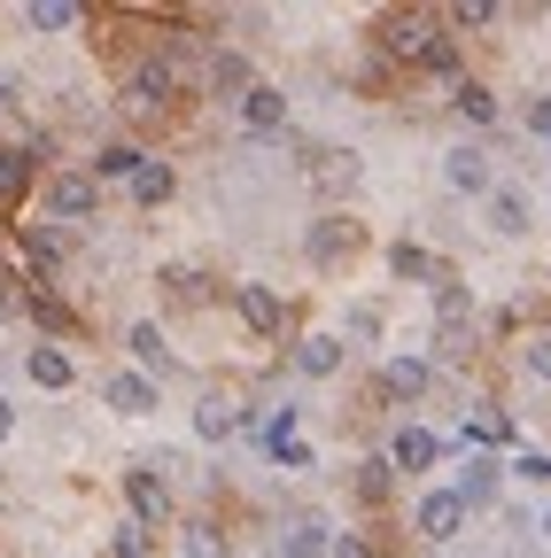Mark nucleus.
Segmentation results:
<instances>
[{"instance_id":"15","label":"nucleus","mask_w":551,"mask_h":558,"mask_svg":"<svg viewBox=\"0 0 551 558\" xmlns=\"http://www.w3.org/2000/svg\"><path fill=\"white\" fill-rule=\"evenodd\" d=\"M109 411H132V418L156 411V380L148 373H109Z\"/></svg>"},{"instance_id":"28","label":"nucleus","mask_w":551,"mask_h":558,"mask_svg":"<svg viewBox=\"0 0 551 558\" xmlns=\"http://www.w3.org/2000/svg\"><path fill=\"white\" fill-rule=\"evenodd\" d=\"M24 303H32V318H39V326H47V333H71V326H79V318H71V303H55V295H47V288H32V295H24Z\"/></svg>"},{"instance_id":"23","label":"nucleus","mask_w":551,"mask_h":558,"mask_svg":"<svg viewBox=\"0 0 551 558\" xmlns=\"http://www.w3.org/2000/svg\"><path fill=\"white\" fill-rule=\"evenodd\" d=\"M24 373L39 380V388H71L79 373H71V357H62V349H32V357H24Z\"/></svg>"},{"instance_id":"30","label":"nucleus","mask_w":551,"mask_h":558,"mask_svg":"<svg viewBox=\"0 0 551 558\" xmlns=\"http://www.w3.org/2000/svg\"><path fill=\"white\" fill-rule=\"evenodd\" d=\"M435 318H443L451 333L466 326V288H458V279H435Z\"/></svg>"},{"instance_id":"11","label":"nucleus","mask_w":551,"mask_h":558,"mask_svg":"<svg viewBox=\"0 0 551 558\" xmlns=\"http://www.w3.org/2000/svg\"><path fill=\"white\" fill-rule=\"evenodd\" d=\"M202 86H211V94H233V101H241V94L256 86V78H249V54L218 47V54H211V70H202Z\"/></svg>"},{"instance_id":"34","label":"nucleus","mask_w":551,"mask_h":558,"mask_svg":"<svg viewBox=\"0 0 551 558\" xmlns=\"http://www.w3.org/2000/svg\"><path fill=\"white\" fill-rule=\"evenodd\" d=\"M451 24H458V32H481V24H498V9H490V0H458Z\"/></svg>"},{"instance_id":"9","label":"nucleus","mask_w":551,"mask_h":558,"mask_svg":"<svg viewBox=\"0 0 551 558\" xmlns=\"http://www.w3.org/2000/svg\"><path fill=\"white\" fill-rule=\"evenodd\" d=\"M435 458H443V442H435L428 427H404V435L388 442V465H396V473H428Z\"/></svg>"},{"instance_id":"37","label":"nucleus","mask_w":551,"mask_h":558,"mask_svg":"<svg viewBox=\"0 0 551 558\" xmlns=\"http://www.w3.org/2000/svg\"><path fill=\"white\" fill-rule=\"evenodd\" d=\"M513 473H520V481H551V450H520Z\"/></svg>"},{"instance_id":"31","label":"nucleus","mask_w":551,"mask_h":558,"mask_svg":"<svg viewBox=\"0 0 551 558\" xmlns=\"http://www.w3.org/2000/svg\"><path fill=\"white\" fill-rule=\"evenodd\" d=\"M86 9H71V0H39V9H32V32H71Z\"/></svg>"},{"instance_id":"10","label":"nucleus","mask_w":551,"mask_h":558,"mask_svg":"<svg viewBox=\"0 0 551 558\" xmlns=\"http://www.w3.org/2000/svg\"><path fill=\"white\" fill-rule=\"evenodd\" d=\"M443 179L458 186V194H490L498 179H490V156H481V148H451L443 156Z\"/></svg>"},{"instance_id":"29","label":"nucleus","mask_w":551,"mask_h":558,"mask_svg":"<svg viewBox=\"0 0 551 558\" xmlns=\"http://www.w3.org/2000/svg\"><path fill=\"white\" fill-rule=\"evenodd\" d=\"M388 481H396V465H388V458H366V465H358V497L381 505V497H388Z\"/></svg>"},{"instance_id":"26","label":"nucleus","mask_w":551,"mask_h":558,"mask_svg":"<svg viewBox=\"0 0 551 558\" xmlns=\"http://www.w3.org/2000/svg\"><path fill=\"white\" fill-rule=\"evenodd\" d=\"M32 186V148H0V202H16Z\"/></svg>"},{"instance_id":"5","label":"nucleus","mask_w":551,"mask_h":558,"mask_svg":"<svg viewBox=\"0 0 551 558\" xmlns=\"http://www.w3.org/2000/svg\"><path fill=\"white\" fill-rule=\"evenodd\" d=\"M124 505H132V520L141 527H156V520H171V488H164V473H124Z\"/></svg>"},{"instance_id":"12","label":"nucleus","mask_w":551,"mask_h":558,"mask_svg":"<svg viewBox=\"0 0 551 558\" xmlns=\"http://www.w3.org/2000/svg\"><path fill=\"white\" fill-rule=\"evenodd\" d=\"M16 248H24V264L39 271V288H47L55 264H62V233H55V226H24V233H16Z\"/></svg>"},{"instance_id":"19","label":"nucleus","mask_w":551,"mask_h":558,"mask_svg":"<svg viewBox=\"0 0 551 558\" xmlns=\"http://www.w3.org/2000/svg\"><path fill=\"white\" fill-rule=\"evenodd\" d=\"M451 109H458L466 124H498V94H490V86H474V78L451 86Z\"/></svg>"},{"instance_id":"2","label":"nucleus","mask_w":551,"mask_h":558,"mask_svg":"<svg viewBox=\"0 0 551 558\" xmlns=\"http://www.w3.org/2000/svg\"><path fill=\"white\" fill-rule=\"evenodd\" d=\"M171 94H179L171 62H164V54H148V62H132V70H124V94H117V109H132V117H156V109H171Z\"/></svg>"},{"instance_id":"13","label":"nucleus","mask_w":551,"mask_h":558,"mask_svg":"<svg viewBox=\"0 0 551 558\" xmlns=\"http://www.w3.org/2000/svg\"><path fill=\"white\" fill-rule=\"evenodd\" d=\"M241 124H249V132H280V124H288V94L249 86V94H241Z\"/></svg>"},{"instance_id":"40","label":"nucleus","mask_w":551,"mask_h":558,"mask_svg":"<svg viewBox=\"0 0 551 558\" xmlns=\"http://www.w3.org/2000/svg\"><path fill=\"white\" fill-rule=\"evenodd\" d=\"M528 132H543V140H551V101H528Z\"/></svg>"},{"instance_id":"42","label":"nucleus","mask_w":551,"mask_h":558,"mask_svg":"<svg viewBox=\"0 0 551 558\" xmlns=\"http://www.w3.org/2000/svg\"><path fill=\"white\" fill-rule=\"evenodd\" d=\"M543 535H551V512H543Z\"/></svg>"},{"instance_id":"35","label":"nucleus","mask_w":551,"mask_h":558,"mask_svg":"<svg viewBox=\"0 0 551 558\" xmlns=\"http://www.w3.org/2000/svg\"><path fill=\"white\" fill-rule=\"evenodd\" d=\"M187 558H226V535L218 527H187Z\"/></svg>"},{"instance_id":"41","label":"nucleus","mask_w":551,"mask_h":558,"mask_svg":"<svg viewBox=\"0 0 551 558\" xmlns=\"http://www.w3.org/2000/svg\"><path fill=\"white\" fill-rule=\"evenodd\" d=\"M9 427H16V411H9V396H0V435H9Z\"/></svg>"},{"instance_id":"3","label":"nucleus","mask_w":551,"mask_h":558,"mask_svg":"<svg viewBox=\"0 0 551 558\" xmlns=\"http://www.w3.org/2000/svg\"><path fill=\"white\" fill-rule=\"evenodd\" d=\"M47 209H55V218H71V226H86L101 209V179L94 171H55L47 179Z\"/></svg>"},{"instance_id":"22","label":"nucleus","mask_w":551,"mask_h":558,"mask_svg":"<svg viewBox=\"0 0 551 558\" xmlns=\"http://www.w3.org/2000/svg\"><path fill=\"white\" fill-rule=\"evenodd\" d=\"M132 202H141V209H164V202H171V163H156V156H148V163H141V179H132Z\"/></svg>"},{"instance_id":"39","label":"nucleus","mask_w":551,"mask_h":558,"mask_svg":"<svg viewBox=\"0 0 551 558\" xmlns=\"http://www.w3.org/2000/svg\"><path fill=\"white\" fill-rule=\"evenodd\" d=\"M334 558H373V543L366 535H334Z\"/></svg>"},{"instance_id":"38","label":"nucleus","mask_w":551,"mask_h":558,"mask_svg":"<svg viewBox=\"0 0 551 558\" xmlns=\"http://www.w3.org/2000/svg\"><path fill=\"white\" fill-rule=\"evenodd\" d=\"M528 373H536V380H551V333H536V341H528Z\"/></svg>"},{"instance_id":"6","label":"nucleus","mask_w":551,"mask_h":558,"mask_svg":"<svg viewBox=\"0 0 551 558\" xmlns=\"http://www.w3.org/2000/svg\"><path fill=\"white\" fill-rule=\"evenodd\" d=\"M233 311H241L249 333H280V326H288V303L272 295V288H233Z\"/></svg>"},{"instance_id":"8","label":"nucleus","mask_w":551,"mask_h":558,"mask_svg":"<svg viewBox=\"0 0 551 558\" xmlns=\"http://www.w3.org/2000/svg\"><path fill=\"white\" fill-rule=\"evenodd\" d=\"M233 427H249L241 403H226V396H202V403H194V435H202V442H226Z\"/></svg>"},{"instance_id":"27","label":"nucleus","mask_w":551,"mask_h":558,"mask_svg":"<svg viewBox=\"0 0 551 558\" xmlns=\"http://www.w3.org/2000/svg\"><path fill=\"white\" fill-rule=\"evenodd\" d=\"M141 163H148V156H141V148H124V140H117V148H101L94 179H124V186H132V179H141Z\"/></svg>"},{"instance_id":"20","label":"nucleus","mask_w":551,"mask_h":558,"mask_svg":"<svg viewBox=\"0 0 551 558\" xmlns=\"http://www.w3.org/2000/svg\"><path fill=\"white\" fill-rule=\"evenodd\" d=\"M490 226H498V233H528V194L490 186Z\"/></svg>"},{"instance_id":"18","label":"nucleus","mask_w":551,"mask_h":558,"mask_svg":"<svg viewBox=\"0 0 551 558\" xmlns=\"http://www.w3.org/2000/svg\"><path fill=\"white\" fill-rule=\"evenodd\" d=\"M466 442H481V450H505V442H513V418H505L498 403H481V411L466 418Z\"/></svg>"},{"instance_id":"36","label":"nucleus","mask_w":551,"mask_h":558,"mask_svg":"<svg viewBox=\"0 0 551 558\" xmlns=\"http://www.w3.org/2000/svg\"><path fill=\"white\" fill-rule=\"evenodd\" d=\"M109 550H117V558H141V550H148V527H141V520H124V527H117V543H109Z\"/></svg>"},{"instance_id":"33","label":"nucleus","mask_w":551,"mask_h":558,"mask_svg":"<svg viewBox=\"0 0 551 558\" xmlns=\"http://www.w3.org/2000/svg\"><path fill=\"white\" fill-rule=\"evenodd\" d=\"M164 288H171L179 303H211V279H202V271H164Z\"/></svg>"},{"instance_id":"21","label":"nucleus","mask_w":551,"mask_h":558,"mask_svg":"<svg viewBox=\"0 0 551 558\" xmlns=\"http://www.w3.org/2000/svg\"><path fill=\"white\" fill-rule=\"evenodd\" d=\"M490 497H498V465H490V458H474V465L458 473V505L474 512V505H490Z\"/></svg>"},{"instance_id":"1","label":"nucleus","mask_w":551,"mask_h":558,"mask_svg":"<svg viewBox=\"0 0 551 558\" xmlns=\"http://www.w3.org/2000/svg\"><path fill=\"white\" fill-rule=\"evenodd\" d=\"M373 39H381V54H388V62H420V70H428V54L443 47V16H420V9H388Z\"/></svg>"},{"instance_id":"24","label":"nucleus","mask_w":551,"mask_h":558,"mask_svg":"<svg viewBox=\"0 0 551 558\" xmlns=\"http://www.w3.org/2000/svg\"><path fill=\"white\" fill-rule=\"evenodd\" d=\"M132 357H141L148 373H171V349H164V326H148V318L132 326Z\"/></svg>"},{"instance_id":"25","label":"nucleus","mask_w":551,"mask_h":558,"mask_svg":"<svg viewBox=\"0 0 551 558\" xmlns=\"http://www.w3.org/2000/svg\"><path fill=\"white\" fill-rule=\"evenodd\" d=\"M326 550H334L326 520H296V527H288V558H326Z\"/></svg>"},{"instance_id":"14","label":"nucleus","mask_w":551,"mask_h":558,"mask_svg":"<svg viewBox=\"0 0 551 558\" xmlns=\"http://www.w3.org/2000/svg\"><path fill=\"white\" fill-rule=\"evenodd\" d=\"M428 380H435V373H428L420 357H388V365H381V396H396V403L428 396Z\"/></svg>"},{"instance_id":"7","label":"nucleus","mask_w":551,"mask_h":558,"mask_svg":"<svg viewBox=\"0 0 551 558\" xmlns=\"http://www.w3.org/2000/svg\"><path fill=\"white\" fill-rule=\"evenodd\" d=\"M466 527V505H458V488H435V497H420V535L428 543H451Z\"/></svg>"},{"instance_id":"4","label":"nucleus","mask_w":551,"mask_h":558,"mask_svg":"<svg viewBox=\"0 0 551 558\" xmlns=\"http://www.w3.org/2000/svg\"><path fill=\"white\" fill-rule=\"evenodd\" d=\"M358 248H366V226H358V218H319V226L303 233V256H311V264H350Z\"/></svg>"},{"instance_id":"16","label":"nucleus","mask_w":551,"mask_h":558,"mask_svg":"<svg viewBox=\"0 0 551 558\" xmlns=\"http://www.w3.org/2000/svg\"><path fill=\"white\" fill-rule=\"evenodd\" d=\"M311 186H326V194L358 186V156H350V148H326V156H311Z\"/></svg>"},{"instance_id":"17","label":"nucleus","mask_w":551,"mask_h":558,"mask_svg":"<svg viewBox=\"0 0 551 558\" xmlns=\"http://www.w3.org/2000/svg\"><path fill=\"white\" fill-rule=\"evenodd\" d=\"M296 373H311V380L342 373V341H334V333H311V341L296 349Z\"/></svg>"},{"instance_id":"32","label":"nucleus","mask_w":551,"mask_h":558,"mask_svg":"<svg viewBox=\"0 0 551 558\" xmlns=\"http://www.w3.org/2000/svg\"><path fill=\"white\" fill-rule=\"evenodd\" d=\"M388 264H396V279H443V271H435L420 248H411V241H404V248H388Z\"/></svg>"}]
</instances>
